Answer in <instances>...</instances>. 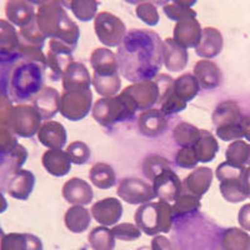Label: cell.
Wrapping results in <instances>:
<instances>
[{
    "instance_id": "44dd1931",
    "label": "cell",
    "mask_w": 250,
    "mask_h": 250,
    "mask_svg": "<svg viewBox=\"0 0 250 250\" xmlns=\"http://www.w3.org/2000/svg\"><path fill=\"white\" fill-rule=\"evenodd\" d=\"M90 65L94 74L99 77L119 74V65L115 53L109 48H97L90 55Z\"/></svg>"
},
{
    "instance_id": "91938a15",
    "label": "cell",
    "mask_w": 250,
    "mask_h": 250,
    "mask_svg": "<svg viewBox=\"0 0 250 250\" xmlns=\"http://www.w3.org/2000/svg\"><path fill=\"white\" fill-rule=\"evenodd\" d=\"M248 165H249V167H250V156H249V160H248Z\"/></svg>"
},
{
    "instance_id": "d4e9b609",
    "label": "cell",
    "mask_w": 250,
    "mask_h": 250,
    "mask_svg": "<svg viewBox=\"0 0 250 250\" xmlns=\"http://www.w3.org/2000/svg\"><path fill=\"white\" fill-rule=\"evenodd\" d=\"M42 163L45 170L55 178H62L69 174L71 162L66 151L62 149H49L43 154Z\"/></svg>"
},
{
    "instance_id": "ffe728a7",
    "label": "cell",
    "mask_w": 250,
    "mask_h": 250,
    "mask_svg": "<svg viewBox=\"0 0 250 250\" xmlns=\"http://www.w3.org/2000/svg\"><path fill=\"white\" fill-rule=\"evenodd\" d=\"M38 139L49 149H62L66 145L68 134L65 126L59 122L48 120L40 126Z\"/></svg>"
},
{
    "instance_id": "8d00e7d4",
    "label": "cell",
    "mask_w": 250,
    "mask_h": 250,
    "mask_svg": "<svg viewBox=\"0 0 250 250\" xmlns=\"http://www.w3.org/2000/svg\"><path fill=\"white\" fill-rule=\"evenodd\" d=\"M93 86L102 98L117 97L122 89V78L119 74L109 75V77H99L93 74Z\"/></svg>"
},
{
    "instance_id": "e575fe53",
    "label": "cell",
    "mask_w": 250,
    "mask_h": 250,
    "mask_svg": "<svg viewBox=\"0 0 250 250\" xmlns=\"http://www.w3.org/2000/svg\"><path fill=\"white\" fill-rule=\"evenodd\" d=\"M200 90V85L196 78L190 73H185L174 80L173 91L176 97L184 103L195 99Z\"/></svg>"
},
{
    "instance_id": "cb8c5ba5",
    "label": "cell",
    "mask_w": 250,
    "mask_h": 250,
    "mask_svg": "<svg viewBox=\"0 0 250 250\" xmlns=\"http://www.w3.org/2000/svg\"><path fill=\"white\" fill-rule=\"evenodd\" d=\"M188 51L174 42L173 38L164 39V55L163 64L167 70L171 73H179L188 64Z\"/></svg>"
},
{
    "instance_id": "6f0895ef",
    "label": "cell",
    "mask_w": 250,
    "mask_h": 250,
    "mask_svg": "<svg viewBox=\"0 0 250 250\" xmlns=\"http://www.w3.org/2000/svg\"><path fill=\"white\" fill-rule=\"evenodd\" d=\"M4 238V234L3 231H1V229H0V239H3Z\"/></svg>"
},
{
    "instance_id": "ac0fdd59",
    "label": "cell",
    "mask_w": 250,
    "mask_h": 250,
    "mask_svg": "<svg viewBox=\"0 0 250 250\" xmlns=\"http://www.w3.org/2000/svg\"><path fill=\"white\" fill-rule=\"evenodd\" d=\"M214 175L210 168L208 167H199L195 168L183 182V190H187L188 194L196 196V198H203L205 193L209 190L211 183H213Z\"/></svg>"
},
{
    "instance_id": "f6af8a7d",
    "label": "cell",
    "mask_w": 250,
    "mask_h": 250,
    "mask_svg": "<svg viewBox=\"0 0 250 250\" xmlns=\"http://www.w3.org/2000/svg\"><path fill=\"white\" fill-rule=\"evenodd\" d=\"M65 151L70 162L75 165H84L90 159V148L84 142H79V140L73 142L70 145H68Z\"/></svg>"
},
{
    "instance_id": "1f68e13d",
    "label": "cell",
    "mask_w": 250,
    "mask_h": 250,
    "mask_svg": "<svg viewBox=\"0 0 250 250\" xmlns=\"http://www.w3.org/2000/svg\"><path fill=\"white\" fill-rule=\"evenodd\" d=\"M199 163H210L215 159L219 151V144L216 138L209 130L200 129V137L193 146Z\"/></svg>"
},
{
    "instance_id": "7402d4cb",
    "label": "cell",
    "mask_w": 250,
    "mask_h": 250,
    "mask_svg": "<svg viewBox=\"0 0 250 250\" xmlns=\"http://www.w3.org/2000/svg\"><path fill=\"white\" fill-rule=\"evenodd\" d=\"M223 46H224V39L222 33L218 29L207 26L203 29L202 39L199 45L195 48V53L198 57L209 60L218 57L222 53Z\"/></svg>"
},
{
    "instance_id": "681fc988",
    "label": "cell",
    "mask_w": 250,
    "mask_h": 250,
    "mask_svg": "<svg viewBox=\"0 0 250 250\" xmlns=\"http://www.w3.org/2000/svg\"><path fill=\"white\" fill-rule=\"evenodd\" d=\"M175 164L183 169H194L199 164V159L196 156L193 146L180 148L175 155Z\"/></svg>"
},
{
    "instance_id": "277c9868",
    "label": "cell",
    "mask_w": 250,
    "mask_h": 250,
    "mask_svg": "<svg viewBox=\"0 0 250 250\" xmlns=\"http://www.w3.org/2000/svg\"><path fill=\"white\" fill-rule=\"evenodd\" d=\"M137 111L133 100L122 91L117 97L98 99L91 109V115L99 125L111 128L118 123L133 119Z\"/></svg>"
},
{
    "instance_id": "7dc6e473",
    "label": "cell",
    "mask_w": 250,
    "mask_h": 250,
    "mask_svg": "<svg viewBox=\"0 0 250 250\" xmlns=\"http://www.w3.org/2000/svg\"><path fill=\"white\" fill-rule=\"evenodd\" d=\"M135 14L143 23L149 26H155L159 23V13L151 1H143L138 4L135 8Z\"/></svg>"
},
{
    "instance_id": "5b68a950",
    "label": "cell",
    "mask_w": 250,
    "mask_h": 250,
    "mask_svg": "<svg viewBox=\"0 0 250 250\" xmlns=\"http://www.w3.org/2000/svg\"><path fill=\"white\" fill-rule=\"evenodd\" d=\"M134 218L135 225L143 233L150 236H156L159 233H169L174 222L171 205L164 200L140 205Z\"/></svg>"
},
{
    "instance_id": "4316f807",
    "label": "cell",
    "mask_w": 250,
    "mask_h": 250,
    "mask_svg": "<svg viewBox=\"0 0 250 250\" xmlns=\"http://www.w3.org/2000/svg\"><path fill=\"white\" fill-rule=\"evenodd\" d=\"M242 118V110L238 103L234 100H225V102L219 103L214 109L211 122L215 125V128H222L227 125L240 124Z\"/></svg>"
},
{
    "instance_id": "603a6c76",
    "label": "cell",
    "mask_w": 250,
    "mask_h": 250,
    "mask_svg": "<svg viewBox=\"0 0 250 250\" xmlns=\"http://www.w3.org/2000/svg\"><path fill=\"white\" fill-rule=\"evenodd\" d=\"M194 77L199 83L200 88L205 90L215 89L222 83V70L211 60L202 59L196 62L194 66Z\"/></svg>"
},
{
    "instance_id": "8992f818",
    "label": "cell",
    "mask_w": 250,
    "mask_h": 250,
    "mask_svg": "<svg viewBox=\"0 0 250 250\" xmlns=\"http://www.w3.org/2000/svg\"><path fill=\"white\" fill-rule=\"evenodd\" d=\"M94 30L100 43L106 48H119L126 37L124 21L109 12H102L95 17Z\"/></svg>"
},
{
    "instance_id": "7a4b0ae2",
    "label": "cell",
    "mask_w": 250,
    "mask_h": 250,
    "mask_svg": "<svg viewBox=\"0 0 250 250\" xmlns=\"http://www.w3.org/2000/svg\"><path fill=\"white\" fill-rule=\"evenodd\" d=\"M37 24L46 38L58 39L75 49L80 38V29L69 18L60 1H48L40 5L37 13Z\"/></svg>"
},
{
    "instance_id": "f1b7e54d",
    "label": "cell",
    "mask_w": 250,
    "mask_h": 250,
    "mask_svg": "<svg viewBox=\"0 0 250 250\" xmlns=\"http://www.w3.org/2000/svg\"><path fill=\"white\" fill-rule=\"evenodd\" d=\"M219 190L227 202L233 203V204L242 203L250 198V194L244 182V175L222 180L219 185Z\"/></svg>"
},
{
    "instance_id": "5bb4252c",
    "label": "cell",
    "mask_w": 250,
    "mask_h": 250,
    "mask_svg": "<svg viewBox=\"0 0 250 250\" xmlns=\"http://www.w3.org/2000/svg\"><path fill=\"white\" fill-rule=\"evenodd\" d=\"M203 28L196 18H187L176 23L174 26L173 39L178 45L184 49L194 48L199 45L202 39Z\"/></svg>"
},
{
    "instance_id": "6da1fadb",
    "label": "cell",
    "mask_w": 250,
    "mask_h": 250,
    "mask_svg": "<svg viewBox=\"0 0 250 250\" xmlns=\"http://www.w3.org/2000/svg\"><path fill=\"white\" fill-rule=\"evenodd\" d=\"M164 42L158 33L148 29H134L126 33L117 58L119 73L131 83L153 80L163 64Z\"/></svg>"
},
{
    "instance_id": "7c38bea8",
    "label": "cell",
    "mask_w": 250,
    "mask_h": 250,
    "mask_svg": "<svg viewBox=\"0 0 250 250\" xmlns=\"http://www.w3.org/2000/svg\"><path fill=\"white\" fill-rule=\"evenodd\" d=\"M12 129L15 134L24 138L33 137L42 126V115L34 106L18 105L12 110Z\"/></svg>"
},
{
    "instance_id": "d6a6232c",
    "label": "cell",
    "mask_w": 250,
    "mask_h": 250,
    "mask_svg": "<svg viewBox=\"0 0 250 250\" xmlns=\"http://www.w3.org/2000/svg\"><path fill=\"white\" fill-rule=\"evenodd\" d=\"M89 179L94 187L106 190L117 184V174L106 163H95L89 170Z\"/></svg>"
},
{
    "instance_id": "d590c367",
    "label": "cell",
    "mask_w": 250,
    "mask_h": 250,
    "mask_svg": "<svg viewBox=\"0 0 250 250\" xmlns=\"http://www.w3.org/2000/svg\"><path fill=\"white\" fill-rule=\"evenodd\" d=\"M223 250H250V235L239 228H229L222 234Z\"/></svg>"
},
{
    "instance_id": "db71d44e",
    "label": "cell",
    "mask_w": 250,
    "mask_h": 250,
    "mask_svg": "<svg viewBox=\"0 0 250 250\" xmlns=\"http://www.w3.org/2000/svg\"><path fill=\"white\" fill-rule=\"evenodd\" d=\"M151 250H173V244L167 236L156 235L151 240Z\"/></svg>"
},
{
    "instance_id": "c3c4849f",
    "label": "cell",
    "mask_w": 250,
    "mask_h": 250,
    "mask_svg": "<svg viewBox=\"0 0 250 250\" xmlns=\"http://www.w3.org/2000/svg\"><path fill=\"white\" fill-rule=\"evenodd\" d=\"M114 236L120 240H124V242H133V240H137L142 235V230L135 224H131V223H123V224H118L115 227H113L111 229Z\"/></svg>"
},
{
    "instance_id": "30bf717a",
    "label": "cell",
    "mask_w": 250,
    "mask_h": 250,
    "mask_svg": "<svg viewBox=\"0 0 250 250\" xmlns=\"http://www.w3.org/2000/svg\"><path fill=\"white\" fill-rule=\"evenodd\" d=\"M73 51L66 44L58 39H50L49 42V51L46 54V68L50 70V79L53 82L62 79L66 68L74 62Z\"/></svg>"
},
{
    "instance_id": "b9f144b4",
    "label": "cell",
    "mask_w": 250,
    "mask_h": 250,
    "mask_svg": "<svg viewBox=\"0 0 250 250\" xmlns=\"http://www.w3.org/2000/svg\"><path fill=\"white\" fill-rule=\"evenodd\" d=\"M200 199L191 194H184L178 198L174 202V205H171L173 209V215L175 218H183V216L195 214L200 209Z\"/></svg>"
},
{
    "instance_id": "52a82bcc",
    "label": "cell",
    "mask_w": 250,
    "mask_h": 250,
    "mask_svg": "<svg viewBox=\"0 0 250 250\" xmlns=\"http://www.w3.org/2000/svg\"><path fill=\"white\" fill-rule=\"evenodd\" d=\"M93 109V91H64L60 97L59 113L70 122H79L86 118Z\"/></svg>"
},
{
    "instance_id": "8fae6325",
    "label": "cell",
    "mask_w": 250,
    "mask_h": 250,
    "mask_svg": "<svg viewBox=\"0 0 250 250\" xmlns=\"http://www.w3.org/2000/svg\"><path fill=\"white\" fill-rule=\"evenodd\" d=\"M123 93L126 94L138 110L143 111L153 109L155 104L159 103L160 89L155 80H144V82L131 83L130 85L123 89Z\"/></svg>"
},
{
    "instance_id": "d6986e66",
    "label": "cell",
    "mask_w": 250,
    "mask_h": 250,
    "mask_svg": "<svg viewBox=\"0 0 250 250\" xmlns=\"http://www.w3.org/2000/svg\"><path fill=\"white\" fill-rule=\"evenodd\" d=\"M139 131L148 138H156L168 128V120L159 109H149L143 111L138 118Z\"/></svg>"
},
{
    "instance_id": "11a10c76",
    "label": "cell",
    "mask_w": 250,
    "mask_h": 250,
    "mask_svg": "<svg viewBox=\"0 0 250 250\" xmlns=\"http://www.w3.org/2000/svg\"><path fill=\"white\" fill-rule=\"evenodd\" d=\"M242 126L244 131V138L250 142V115H245L242 118Z\"/></svg>"
},
{
    "instance_id": "4dcf8cb0",
    "label": "cell",
    "mask_w": 250,
    "mask_h": 250,
    "mask_svg": "<svg viewBox=\"0 0 250 250\" xmlns=\"http://www.w3.org/2000/svg\"><path fill=\"white\" fill-rule=\"evenodd\" d=\"M64 223L71 233H84L91 223L90 211L85 207L73 205L66 210L64 216Z\"/></svg>"
},
{
    "instance_id": "3957f363",
    "label": "cell",
    "mask_w": 250,
    "mask_h": 250,
    "mask_svg": "<svg viewBox=\"0 0 250 250\" xmlns=\"http://www.w3.org/2000/svg\"><path fill=\"white\" fill-rule=\"evenodd\" d=\"M46 66L37 62L24 60L10 73L8 82L9 97L17 103L34 99L44 88V71Z\"/></svg>"
},
{
    "instance_id": "60d3db41",
    "label": "cell",
    "mask_w": 250,
    "mask_h": 250,
    "mask_svg": "<svg viewBox=\"0 0 250 250\" xmlns=\"http://www.w3.org/2000/svg\"><path fill=\"white\" fill-rule=\"evenodd\" d=\"M250 156V144L244 140H235L231 143L225 151V162L230 164L238 165V167H245L248 165V160Z\"/></svg>"
},
{
    "instance_id": "9f6ffc18",
    "label": "cell",
    "mask_w": 250,
    "mask_h": 250,
    "mask_svg": "<svg viewBox=\"0 0 250 250\" xmlns=\"http://www.w3.org/2000/svg\"><path fill=\"white\" fill-rule=\"evenodd\" d=\"M244 182H245V185H247L248 191H249V194H250V167H248V168L245 169Z\"/></svg>"
},
{
    "instance_id": "7bdbcfd3",
    "label": "cell",
    "mask_w": 250,
    "mask_h": 250,
    "mask_svg": "<svg viewBox=\"0 0 250 250\" xmlns=\"http://www.w3.org/2000/svg\"><path fill=\"white\" fill-rule=\"evenodd\" d=\"M99 3L95 0H73L70 1V9L74 17L83 23H88L95 19Z\"/></svg>"
},
{
    "instance_id": "f35d334b",
    "label": "cell",
    "mask_w": 250,
    "mask_h": 250,
    "mask_svg": "<svg viewBox=\"0 0 250 250\" xmlns=\"http://www.w3.org/2000/svg\"><path fill=\"white\" fill-rule=\"evenodd\" d=\"M195 4L194 0H176L173 3H169L164 5L163 12L170 20L174 21H180L187 18H196V12L193 9V5Z\"/></svg>"
},
{
    "instance_id": "ee69618b",
    "label": "cell",
    "mask_w": 250,
    "mask_h": 250,
    "mask_svg": "<svg viewBox=\"0 0 250 250\" xmlns=\"http://www.w3.org/2000/svg\"><path fill=\"white\" fill-rule=\"evenodd\" d=\"M143 174L145 175L146 179L150 180L153 183V180L155 179L156 176L159 175L163 170L165 169H170V164L165 158L160 155H156V154H151L148 155L143 162Z\"/></svg>"
},
{
    "instance_id": "484cf974",
    "label": "cell",
    "mask_w": 250,
    "mask_h": 250,
    "mask_svg": "<svg viewBox=\"0 0 250 250\" xmlns=\"http://www.w3.org/2000/svg\"><path fill=\"white\" fill-rule=\"evenodd\" d=\"M60 95L57 89L51 86H44L37 97L34 98V108L42 115L43 119H51L59 111Z\"/></svg>"
},
{
    "instance_id": "e0dca14e",
    "label": "cell",
    "mask_w": 250,
    "mask_h": 250,
    "mask_svg": "<svg viewBox=\"0 0 250 250\" xmlns=\"http://www.w3.org/2000/svg\"><path fill=\"white\" fill-rule=\"evenodd\" d=\"M90 73L83 62H74L66 68L65 73L62 75V89L64 91L74 90H89L91 82Z\"/></svg>"
},
{
    "instance_id": "836d02e7",
    "label": "cell",
    "mask_w": 250,
    "mask_h": 250,
    "mask_svg": "<svg viewBox=\"0 0 250 250\" xmlns=\"http://www.w3.org/2000/svg\"><path fill=\"white\" fill-rule=\"evenodd\" d=\"M6 15L13 24L26 26L35 19L34 6L26 1H9L6 5Z\"/></svg>"
},
{
    "instance_id": "f546056e",
    "label": "cell",
    "mask_w": 250,
    "mask_h": 250,
    "mask_svg": "<svg viewBox=\"0 0 250 250\" xmlns=\"http://www.w3.org/2000/svg\"><path fill=\"white\" fill-rule=\"evenodd\" d=\"M0 250H43V244L33 234L12 233L1 239Z\"/></svg>"
},
{
    "instance_id": "ba28073f",
    "label": "cell",
    "mask_w": 250,
    "mask_h": 250,
    "mask_svg": "<svg viewBox=\"0 0 250 250\" xmlns=\"http://www.w3.org/2000/svg\"><path fill=\"white\" fill-rule=\"evenodd\" d=\"M28 151L21 145L0 144V194L6 191L8 185L20 167L25 163Z\"/></svg>"
},
{
    "instance_id": "680465c9",
    "label": "cell",
    "mask_w": 250,
    "mask_h": 250,
    "mask_svg": "<svg viewBox=\"0 0 250 250\" xmlns=\"http://www.w3.org/2000/svg\"><path fill=\"white\" fill-rule=\"evenodd\" d=\"M138 250H149L148 248H140V249H138Z\"/></svg>"
},
{
    "instance_id": "4fadbf2b",
    "label": "cell",
    "mask_w": 250,
    "mask_h": 250,
    "mask_svg": "<svg viewBox=\"0 0 250 250\" xmlns=\"http://www.w3.org/2000/svg\"><path fill=\"white\" fill-rule=\"evenodd\" d=\"M153 190L159 200L175 202L183 194V183L175 171L165 169L153 180Z\"/></svg>"
},
{
    "instance_id": "816d5d0a",
    "label": "cell",
    "mask_w": 250,
    "mask_h": 250,
    "mask_svg": "<svg viewBox=\"0 0 250 250\" xmlns=\"http://www.w3.org/2000/svg\"><path fill=\"white\" fill-rule=\"evenodd\" d=\"M216 137L222 139L223 142H235L244 138V131H243L242 122L240 124L227 125L222 128H216Z\"/></svg>"
},
{
    "instance_id": "2e32d148",
    "label": "cell",
    "mask_w": 250,
    "mask_h": 250,
    "mask_svg": "<svg viewBox=\"0 0 250 250\" xmlns=\"http://www.w3.org/2000/svg\"><path fill=\"white\" fill-rule=\"evenodd\" d=\"M62 198L71 205H79L85 207L91 204L94 198V191L91 185L88 182L80 179V178H71L62 189Z\"/></svg>"
},
{
    "instance_id": "ab89813d",
    "label": "cell",
    "mask_w": 250,
    "mask_h": 250,
    "mask_svg": "<svg viewBox=\"0 0 250 250\" xmlns=\"http://www.w3.org/2000/svg\"><path fill=\"white\" fill-rule=\"evenodd\" d=\"M88 240L93 250H113L115 248V236L108 227L94 228L89 233Z\"/></svg>"
},
{
    "instance_id": "f5cc1de1",
    "label": "cell",
    "mask_w": 250,
    "mask_h": 250,
    "mask_svg": "<svg viewBox=\"0 0 250 250\" xmlns=\"http://www.w3.org/2000/svg\"><path fill=\"white\" fill-rule=\"evenodd\" d=\"M238 222L244 230L250 231V203L240 208L238 214Z\"/></svg>"
},
{
    "instance_id": "9a60e30c",
    "label": "cell",
    "mask_w": 250,
    "mask_h": 250,
    "mask_svg": "<svg viewBox=\"0 0 250 250\" xmlns=\"http://www.w3.org/2000/svg\"><path fill=\"white\" fill-rule=\"evenodd\" d=\"M123 204L119 199L109 196L99 200L91 207L90 214L100 225H115L123 215Z\"/></svg>"
},
{
    "instance_id": "74e56055",
    "label": "cell",
    "mask_w": 250,
    "mask_h": 250,
    "mask_svg": "<svg viewBox=\"0 0 250 250\" xmlns=\"http://www.w3.org/2000/svg\"><path fill=\"white\" fill-rule=\"evenodd\" d=\"M200 129H198L195 125L190 123L182 122L175 125L173 130V138L180 148H189L194 146L196 142L199 140Z\"/></svg>"
},
{
    "instance_id": "bcb514c9",
    "label": "cell",
    "mask_w": 250,
    "mask_h": 250,
    "mask_svg": "<svg viewBox=\"0 0 250 250\" xmlns=\"http://www.w3.org/2000/svg\"><path fill=\"white\" fill-rule=\"evenodd\" d=\"M159 105V110L164 114L165 117L174 115V114H178L187 109V103H184L183 100H180L179 98L176 97L175 94H174L173 89L160 100Z\"/></svg>"
},
{
    "instance_id": "83f0119b",
    "label": "cell",
    "mask_w": 250,
    "mask_h": 250,
    "mask_svg": "<svg viewBox=\"0 0 250 250\" xmlns=\"http://www.w3.org/2000/svg\"><path fill=\"white\" fill-rule=\"evenodd\" d=\"M35 185L34 174L29 170L20 169L15 173L10 183L8 185L6 193H9L13 198L19 200H26L33 193Z\"/></svg>"
},
{
    "instance_id": "9c48e42d",
    "label": "cell",
    "mask_w": 250,
    "mask_h": 250,
    "mask_svg": "<svg viewBox=\"0 0 250 250\" xmlns=\"http://www.w3.org/2000/svg\"><path fill=\"white\" fill-rule=\"evenodd\" d=\"M117 193L123 202L133 205L148 204L156 198L153 185L140 178H125L120 180Z\"/></svg>"
},
{
    "instance_id": "f907efd6",
    "label": "cell",
    "mask_w": 250,
    "mask_h": 250,
    "mask_svg": "<svg viewBox=\"0 0 250 250\" xmlns=\"http://www.w3.org/2000/svg\"><path fill=\"white\" fill-rule=\"evenodd\" d=\"M245 169H247V167H238V165L230 164L228 162H223L218 165L215 175L219 182H222V180L229 179V178L243 176L245 174Z\"/></svg>"
}]
</instances>
